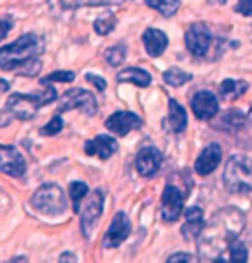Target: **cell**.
Instances as JSON below:
<instances>
[{
  "mask_svg": "<svg viewBox=\"0 0 252 263\" xmlns=\"http://www.w3.org/2000/svg\"><path fill=\"white\" fill-rule=\"evenodd\" d=\"M245 227V215L240 208H221L209 218L197 237V251L202 261H218L230 241L237 239Z\"/></svg>",
  "mask_w": 252,
  "mask_h": 263,
  "instance_id": "6da1fadb",
  "label": "cell"
},
{
  "mask_svg": "<svg viewBox=\"0 0 252 263\" xmlns=\"http://www.w3.org/2000/svg\"><path fill=\"white\" fill-rule=\"evenodd\" d=\"M45 52V42L36 33H28L11 45L0 48V69L21 76H36L41 71L39 55Z\"/></svg>",
  "mask_w": 252,
  "mask_h": 263,
  "instance_id": "7a4b0ae2",
  "label": "cell"
},
{
  "mask_svg": "<svg viewBox=\"0 0 252 263\" xmlns=\"http://www.w3.org/2000/svg\"><path fill=\"white\" fill-rule=\"evenodd\" d=\"M223 184L230 193L247 195L252 191V158L245 155H232L225 163Z\"/></svg>",
  "mask_w": 252,
  "mask_h": 263,
  "instance_id": "3957f363",
  "label": "cell"
},
{
  "mask_svg": "<svg viewBox=\"0 0 252 263\" xmlns=\"http://www.w3.org/2000/svg\"><path fill=\"white\" fill-rule=\"evenodd\" d=\"M57 100L55 88L48 86L41 95H23V93H12L7 98V110L19 121H31L41 107Z\"/></svg>",
  "mask_w": 252,
  "mask_h": 263,
  "instance_id": "277c9868",
  "label": "cell"
},
{
  "mask_svg": "<svg viewBox=\"0 0 252 263\" xmlns=\"http://www.w3.org/2000/svg\"><path fill=\"white\" fill-rule=\"evenodd\" d=\"M29 203H31L34 210H38L47 217H60L67 210L66 193L55 182H47V184L39 186L33 193Z\"/></svg>",
  "mask_w": 252,
  "mask_h": 263,
  "instance_id": "5b68a950",
  "label": "cell"
},
{
  "mask_svg": "<svg viewBox=\"0 0 252 263\" xmlns=\"http://www.w3.org/2000/svg\"><path fill=\"white\" fill-rule=\"evenodd\" d=\"M74 108H79V110H82L86 116L93 117L98 112V102L91 91L81 90V88H72V90L64 93L62 100L58 103L57 112L62 114V112L74 110Z\"/></svg>",
  "mask_w": 252,
  "mask_h": 263,
  "instance_id": "8992f818",
  "label": "cell"
},
{
  "mask_svg": "<svg viewBox=\"0 0 252 263\" xmlns=\"http://www.w3.org/2000/svg\"><path fill=\"white\" fill-rule=\"evenodd\" d=\"M103 203H105L103 191L95 190L93 191V195L90 196V200H88V203L81 210V231H82V234L86 239H90L96 222L100 220V217L103 213Z\"/></svg>",
  "mask_w": 252,
  "mask_h": 263,
  "instance_id": "52a82bcc",
  "label": "cell"
},
{
  "mask_svg": "<svg viewBox=\"0 0 252 263\" xmlns=\"http://www.w3.org/2000/svg\"><path fill=\"white\" fill-rule=\"evenodd\" d=\"M185 45L194 57H204L211 47V31L204 23L191 24L185 31Z\"/></svg>",
  "mask_w": 252,
  "mask_h": 263,
  "instance_id": "ba28073f",
  "label": "cell"
},
{
  "mask_svg": "<svg viewBox=\"0 0 252 263\" xmlns=\"http://www.w3.org/2000/svg\"><path fill=\"white\" fill-rule=\"evenodd\" d=\"M131 234V220L125 212H117L112 218V224L103 236V248H118Z\"/></svg>",
  "mask_w": 252,
  "mask_h": 263,
  "instance_id": "9c48e42d",
  "label": "cell"
},
{
  "mask_svg": "<svg viewBox=\"0 0 252 263\" xmlns=\"http://www.w3.org/2000/svg\"><path fill=\"white\" fill-rule=\"evenodd\" d=\"M184 210V196L179 187L174 184H168L161 196V218L168 224L177 222Z\"/></svg>",
  "mask_w": 252,
  "mask_h": 263,
  "instance_id": "30bf717a",
  "label": "cell"
},
{
  "mask_svg": "<svg viewBox=\"0 0 252 263\" xmlns=\"http://www.w3.org/2000/svg\"><path fill=\"white\" fill-rule=\"evenodd\" d=\"M142 126V119L134 112L118 110L112 114L105 121V127L117 136H127L132 129H139Z\"/></svg>",
  "mask_w": 252,
  "mask_h": 263,
  "instance_id": "8fae6325",
  "label": "cell"
},
{
  "mask_svg": "<svg viewBox=\"0 0 252 263\" xmlns=\"http://www.w3.org/2000/svg\"><path fill=\"white\" fill-rule=\"evenodd\" d=\"M0 172L11 177H23L26 172V160L14 146L0 145Z\"/></svg>",
  "mask_w": 252,
  "mask_h": 263,
  "instance_id": "7c38bea8",
  "label": "cell"
},
{
  "mask_svg": "<svg viewBox=\"0 0 252 263\" xmlns=\"http://www.w3.org/2000/svg\"><path fill=\"white\" fill-rule=\"evenodd\" d=\"M191 108L192 112L196 114L197 119L201 121H209L213 119L216 114L220 110V103H218V98L215 97V93L211 91H197L191 100Z\"/></svg>",
  "mask_w": 252,
  "mask_h": 263,
  "instance_id": "4fadbf2b",
  "label": "cell"
},
{
  "mask_svg": "<svg viewBox=\"0 0 252 263\" xmlns=\"http://www.w3.org/2000/svg\"><path fill=\"white\" fill-rule=\"evenodd\" d=\"M163 163L161 152L155 146H144L141 148L136 157V168L142 177H153L160 171Z\"/></svg>",
  "mask_w": 252,
  "mask_h": 263,
  "instance_id": "5bb4252c",
  "label": "cell"
},
{
  "mask_svg": "<svg viewBox=\"0 0 252 263\" xmlns=\"http://www.w3.org/2000/svg\"><path fill=\"white\" fill-rule=\"evenodd\" d=\"M118 143L113 140L112 136L107 135H98L93 140H88L84 143V152L90 157H100L101 160H108L113 153H117Z\"/></svg>",
  "mask_w": 252,
  "mask_h": 263,
  "instance_id": "9a60e30c",
  "label": "cell"
},
{
  "mask_svg": "<svg viewBox=\"0 0 252 263\" xmlns=\"http://www.w3.org/2000/svg\"><path fill=\"white\" fill-rule=\"evenodd\" d=\"M221 162V146L218 143H211L204 150L201 152V155L197 157L194 163V168L199 176H209L211 172H215V168L220 165Z\"/></svg>",
  "mask_w": 252,
  "mask_h": 263,
  "instance_id": "2e32d148",
  "label": "cell"
},
{
  "mask_svg": "<svg viewBox=\"0 0 252 263\" xmlns=\"http://www.w3.org/2000/svg\"><path fill=\"white\" fill-rule=\"evenodd\" d=\"M204 226L206 224H204V217H202V210L199 206H191L185 210V224L182 226L180 232L187 241H192L199 237Z\"/></svg>",
  "mask_w": 252,
  "mask_h": 263,
  "instance_id": "e0dca14e",
  "label": "cell"
},
{
  "mask_svg": "<svg viewBox=\"0 0 252 263\" xmlns=\"http://www.w3.org/2000/svg\"><path fill=\"white\" fill-rule=\"evenodd\" d=\"M142 43H144L146 52L150 53L151 57H160L161 53L166 50L168 36L156 28H148L146 31L142 33Z\"/></svg>",
  "mask_w": 252,
  "mask_h": 263,
  "instance_id": "ac0fdd59",
  "label": "cell"
},
{
  "mask_svg": "<svg viewBox=\"0 0 252 263\" xmlns=\"http://www.w3.org/2000/svg\"><path fill=\"white\" fill-rule=\"evenodd\" d=\"M168 119H166V124L170 127V131L174 133H184L185 127H187V114L184 110V107L180 105L175 98H170L168 100Z\"/></svg>",
  "mask_w": 252,
  "mask_h": 263,
  "instance_id": "d6986e66",
  "label": "cell"
},
{
  "mask_svg": "<svg viewBox=\"0 0 252 263\" xmlns=\"http://www.w3.org/2000/svg\"><path fill=\"white\" fill-rule=\"evenodd\" d=\"M117 81L118 83H131L136 84L139 88H148L151 84V74L139 67H129L123 69L117 74Z\"/></svg>",
  "mask_w": 252,
  "mask_h": 263,
  "instance_id": "ffe728a7",
  "label": "cell"
},
{
  "mask_svg": "<svg viewBox=\"0 0 252 263\" xmlns=\"http://www.w3.org/2000/svg\"><path fill=\"white\" fill-rule=\"evenodd\" d=\"M249 90V83L244 79H225L220 84V95L225 100H237Z\"/></svg>",
  "mask_w": 252,
  "mask_h": 263,
  "instance_id": "44dd1931",
  "label": "cell"
},
{
  "mask_svg": "<svg viewBox=\"0 0 252 263\" xmlns=\"http://www.w3.org/2000/svg\"><path fill=\"white\" fill-rule=\"evenodd\" d=\"M218 261H247V248L242 241L234 239L228 242L223 255L218 258Z\"/></svg>",
  "mask_w": 252,
  "mask_h": 263,
  "instance_id": "7402d4cb",
  "label": "cell"
},
{
  "mask_svg": "<svg viewBox=\"0 0 252 263\" xmlns=\"http://www.w3.org/2000/svg\"><path fill=\"white\" fill-rule=\"evenodd\" d=\"M245 122H247V116L242 110H239V108H230L221 117V126L226 131H239V129L245 126Z\"/></svg>",
  "mask_w": 252,
  "mask_h": 263,
  "instance_id": "603a6c76",
  "label": "cell"
},
{
  "mask_svg": "<svg viewBox=\"0 0 252 263\" xmlns=\"http://www.w3.org/2000/svg\"><path fill=\"white\" fill-rule=\"evenodd\" d=\"M148 7L155 9L165 17H172L174 14L179 11L180 0H146Z\"/></svg>",
  "mask_w": 252,
  "mask_h": 263,
  "instance_id": "cb8c5ba5",
  "label": "cell"
},
{
  "mask_svg": "<svg viewBox=\"0 0 252 263\" xmlns=\"http://www.w3.org/2000/svg\"><path fill=\"white\" fill-rule=\"evenodd\" d=\"M88 191H90V187H88L86 182H81V181H74L71 182V186H69V196H71V200H72V206L76 213L81 212V201H82V198L88 195Z\"/></svg>",
  "mask_w": 252,
  "mask_h": 263,
  "instance_id": "d4e9b609",
  "label": "cell"
},
{
  "mask_svg": "<svg viewBox=\"0 0 252 263\" xmlns=\"http://www.w3.org/2000/svg\"><path fill=\"white\" fill-rule=\"evenodd\" d=\"M163 79H165V83H168L170 86H182V84L189 83L192 79V74L182 71L179 67H170L166 69L165 74H163Z\"/></svg>",
  "mask_w": 252,
  "mask_h": 263,
  "instance_id": "484cf974",
  "label": "cell"
},
{
  "mask_svg": "<svg viewBox=\"0 0 252 263\" xmlns=\"http://www.w3.org/2000/svg\"><path fill=\"white\" fill-rule=\"evenodd\" d=\"M50 11L55 14L57 17H66L69 16L74 9L79 7L77 0H47Z\"/></svg>",
  "mask_w": 252,
  "mask_h": 263,
  "instance_id": "4316f807",
  "label": "cell"
},
{
  "mask_svg": "<svg viewBox=\"0 0 252 263\" xmlns=\"http://www.w3.org/2000/svg\"><path fill=\"white\" fill-rule=\"evenodd\" d=\"M125 55H127V47L122 45V43H118V45H113L110 48H107V52H105L107 62L110 64L112 67L120 66V64L125 61Z\"/></svg>",
  "mask_w": 252,
  "mask_h": 263,
  "instance_id": "83f0119b",
  "label": "cell"
},
{
  "mask_svg": "<svg viewBox=\"0 0 252 263\" xmlns=\"http://www.w3.org/2000/svg\"><path fill=\"white\" fill-rule=\"evenodd\" d=\"M115 24H117V17L113 14H105V16H100L95 21V31L98 34H101V36H105V34H108L115 28Z\"/></svg>",
  "mask_w": 252,
  "mask_h": 263,
  "instance_id": "f1b7e54d",
  "label": "cell"
},
{
  "mask_svg": "<svg viewBox=\"0 0 252 263\" xmlns=\"http://www.w3.org/2000/svg\"><path fill=\"white\" fill-rule=\"evenodd\" d=\"M74 79H76V74H74L72 71H55V72H52L50 76H47V78H41L39 79V83L45 86V84L48 83H72Z\"/></svg>",
  "mask_w": 252,
  "mask_h": 263,
  "instance_id": "f546056e",
  "label": "cell"
},
{
  "mask_svg": "<svg viewBox=\"0 0 252 263\" xmlns=\"http://www.w3.org/2000/svg\"><path fill=\"white\" fill-rule=\"evenodd\" d=\"M62 129H64V121H62L60 114H57L55 117H52L50 122H47L45 126L41 127V135L43 136H55L62 131Z\"/></svg>",
  "mask_w": 252,
  "mask_h": 263,
  "instance_id": "4dcf8cb0",
  "label": "cell"
},
{
  "mask_svg": "<svg viewBox=\"0 0 252 263\" xmlns=\"http://www.w3.org/2000/svg\"><path fill=\"white\" fill-rule=\"evenodd\" d=\"M123 0H77L79 7L81 6H118V4H122Z\"/></svg>",
  "mask_w": 252,
  "mask_h": 263,
  "instance_id": "1f68e13d",
  "label": "cell"
},
{
  "mask_svg": "<svg viewBox=\"0 0 252 263\" xmlns=\"http://www.w3.org/2000/svg\"><path fill=\"white\" fill-rule=\"evenodd\" d=\"M12 26H14L12 17H9V16L0 17V42H2V40L7 36L9 31L12 29Z\"/></svg>",
  "mask_w": 252,
  "mask_h": 263,
  "instance_id": "d6a6232c",
  "label": "cell"
},
{
  "mask_svg": "<svg viewBox=\"0 0 252 263\" xmlns=\"http://www.w3.org/2000/svg\"><path fill=\"white\" fill-rule=\"evenodd\" d=\"M235 12L242 16H252V0H237Z\"/></svg>",
  "mask_w": 252,
  "mask_h": 263,
  "instance_id": "836d02e7",
  "label": "cell"
},
{
  "mask_svg": "<svg viewBox=\"0 0 252 263\" xmlns=\"http://www.w3.org/2000/svg\"><path fill=\"white\" fill-rule=\"evenodd\" d=\"M86 79H88L90 83L95 84V86H96L100 91H105V90H107V81H105L103 78L95 76V74H86Z\"/></svg>",
  "mask_w": 252,
  "mask_h": 263,
  "instance_id": "e575fe53",
  "label": "cell"
},
{
  "mask_svg": "<svg viewBox=\"0 0 252 263\" xmlns=\"http://www.w3.org/2000/svg\"><path fill=\"white\" fill-rule=\"evenodd\" d=\"M197 258L192 255H185V253H177V255L168 256V261H196Z\"/></svg>",
  "mask_w": 252,
  "mask_h": 263,
  "instance_id": "d590c367",
  "label": "cell"
},
{
  "mask_svg": "<svg viewBox=\"0 0 252 263\" xmlns=\"http://www.w3.org/2000/svg\"><path fill=\"white\" fill-rule=\"evenodd\" d=\"M12 114L11 112H4V110H0V127H7L9 124H11V121H12Z\"/></svg>",
  "mask_w": 252,
  "mask_h": 263,
  "instance_id": "8d00e7d4",
  "label": "cell"
},
{
  "mask_svg": "<svg viewBox=\"0 0 252 263\" xmlns=\"http://www.w3.org/2000/svg\"><path fill=\"white\" fill-rule=\"evenodd\" d=\"M58 261H77V256H74L71 251H66V253H62V255H60Z\"/></svg>",
  "mask_w": 252,
  "mask_h": 263,
  "instance_id": "74e56055",
  "label": "cell"
},
{
  "mask_svg": "<svg viewBox=\"0 0 252 263\" xmlns=\"http://www.w3.org/2000/svg\"><path fill=\"white\" fill-rule=\"evenodd\" d=\"M11 90V84H9L6 79H2L0 78V93H6V91H9Z\"/></svg>",
  "mask_w": 252,
  "mask_h": 263,
  "instance_id": "f35d334b",
  "label": "cell"
},
{
  "mask_svg": "<svg viewBox=\"0 0 252 263\" xmlns=\"http://www.w3.org/2000/svg\"><path fill=\"white\" fill-rule=\"evenodd\" d=\"M249 119L252 121V107H250V112H249Z\"/></svg>",
  "mask_w": 252,
  "mask_h": 263,
  "instance_id": "ab89813d",
  "label": "cell"
},
{
  "mask_svg": "<svg viewBox=\"0 0 252 263\" xmlns=\"http://www.w3.org/2000/svg\"><path fill=\"white\" fill-rule=\"evenodd\" d=\"M250 40H252V29H250Z\"/></svg>",
  "mask_w": 252,
  "mask_h": 263,
  "instance_id": "60d3db41",
  "label": "cell"
}]
</instances>
